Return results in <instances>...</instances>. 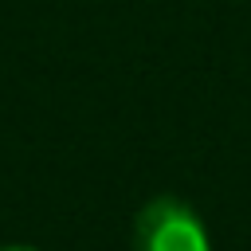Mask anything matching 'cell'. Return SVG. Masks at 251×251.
<instances>
[{
	"label": "cell",
	"mask_w": 251,
	"mask_h": 251,
	"mask_svg": "<svg viewBox=\"0 0 251 251\" xmlns=\"http://www.w3.org/2000/svg\"><path fill=\"white\" fill-rule=\"evenodd\" d=\"M137 251H208V235L188 204L153 200L137 216Z\"/></svg>",
	"instance_id": "cell-1"
},
{
	"label": "cell",
	"mask_w": 251,
	"mask_h": 251,
	"mask_svg": "<svg viewBox=\"0 0 251 251\" xmlns=\"http://www.w3.org/2000/svg\"><path fill=\"white\" fill-rule=\"evenodd\" d=\"M4 251H31V247H4Z\"/></svg>",
	"instance_id": "cell-2"
}]
</instances>
